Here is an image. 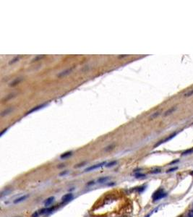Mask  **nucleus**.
Segmentation results:
<instances>
[{
    "label": "nucleus",
    "instance_id": "1",
    "mask_svg": "<svg viewBox=\"0 0 193 217\" xmlns=\"http://www.w3.org/2000/svg\"><path fill=\"white\" fill-rule=\"evenodd\" d=\"M165 196H166V193H164V191L162 189H159L153 195V200L154 201H158L161 198H164Z\"/></svg>",
    "mask_w": 193,
    "mask_h": 217
},
{
    "label": "nucleus",
    "instance_id": "2",
    "mask_svg": "<svg viewBox=\"0 0 193 217\" xmlns=\"http://www.w3.org/2000/svg\"><path fill=\"white\" fill-rule=\"evenodd\" d=\"M105 164H106V161H104V162H101V163H100V164H98L93 165V166H90V167H88V168L86 169H85V171H93V170H95V169L101 168V166H103L105 165Z\"/></svg>",
    "mask_w": 193,
    "mask_h": 217
},
{
    "label": "nucleus",
    "instance_id": "3",
    "mask_svg": "<svg viewBox=\"0 0 193 217\" xmlns=\"http://www.w3.org/2000/svg\"><path fill=\"white\" fill-rule=\"evenodd\" d=\"M177 133H173L172 135H170V136H169V137H168V138H166V139H164V140H163V141H160V142H159L158 143H157V144H156V145H155V146H154V148H155V147H156V146H160V144L163 143H166V142H167V141H170V140H171V139H172V138H174V136L177 135Z\"/></svg>",
    "mask_w": 193,
    "mask_h": 217
},
{
    "label": "nucleus",
    "instance_id": "4",
    "mask_svg": "<svg viewBox=\"0 0 193 217\" xmlns=\"http://www.w3.org/2000/svg\"><path fill=\"white\" fill-rule=\"evenodd\" d=\"M73 198V195L71 193H68V194H66L62 197V200L63 202H67V201H70V200H72V198Z\"/></svg>",
    "mask_w": 193,
    "mask_h": 217
},
{
    "label": "nucleus",
    "instance_id": "5",
    "mask_svg": "<svg viewBox=\"0 0 193 217\" xmlns=\"http://www.w3.org/2000/svg\"><path fill=\"white\" fill-rule=\"evenodd\" d=\"M45 106H46V103H44V104H41V105H39V106H36V107H35V108H32L30 111H29L27 113V114H31V113H33V111H38V110H39L40 108H42L43 107H44Z\"/></svg>",
    "mask_w": 193,
    "mask_h": 217
},
{
    "label": "nucleus",
    "instance_id": "6",
    "mask_svg": "<svg viewBox=\"0 0 193 217\" xmlns=\"http://www.w3.org/2000/svg\"><path fill=\"white\" fill-rule=\"evenodd\" d=\"M54 197H49V198H47L46 201H45V202H44V205L45 206H49V205H51V204L53 203V201H54Z\"/></svg>",
    "mask_w": 193,
    "mask_h": 217
},
{
    "label": "nucleus",
    "instance_id": "7",
    "mask_svg": "<svg viewBox=\"0 0 193 217\" xmlns=\"http://www.w3.org/2000/svg\"><path fill=\"white\" fill-rule=\"evenodd\" d=\"M27 195H23V196H22V197H20V198H17V199H16L15 201V204H17V203H20V202H22V201H23L24 200H25L26 198H27Z\"/></svg>",
    "mask_w": 193,
    "mask_h": 217
},
{
    "label": "nucleus",
    "instance_id": "8",
    "mask_svg": "<svg viewBox=\"0 0 193 217\" xmlns=\"http://www.w3.org/2000/svg\"><path fill=\"white\" fill-rule=\"evenodd\" d=\"M72 155V152H67V153H64V154L61 155V159H66L67 157H68V156H71Z\"/></svg>",
    "mask_w": 193,
    "mask_h": 217
},
{
    "label": "nucleus",
    "instance_id": "9",
    "mask_svg": "<svg viewBox=\"0 0 193 217\" xmlns=\"http://www.w3.org/2000/svg\"><path fill=\"white\" fill-rule=\"evenodd\" d=\"M193 153V149L192 148H191V149H188L186 151H185L182 154L183 155H186V154H190V153Z\"/></svg>",
    "mask_w": 193,
    "mask_h": 217
},
{
    "label": "nucleus",
    "instance_id": "10",
    "mask_svg": "<svg viewBox=\"0 0 193 217\" xmlns=\"http://www.w3.org/2000/svg\"><path fill=\"white\" fill-rule=\"evenodd\" d=\"M175 109H176V108H175V107H174V108H171L170 110H169V111H166V113H165V114H164V115H165V116H167L168 114H171V112H172V111H174V110H175Z\"/></svg>",
    "mask_w": 193,
    "mask_h": 217
},
{
    "label": "nucleus",
    "instance_id": "11",
    "mask_svg": "<svg viewBox=\"0 0 193 217\" xmlns=\"http://www.w3.org/2000/svg\"><path fill=\"white\" fill-rule=\"evenodd\" d=\"M117 164V161H112L111 163H109V164H108L107 165H106V166L107 167H109V166H113L114 165H115Z\"/></svg>",
    "mask_w": 193,
    "mask_h": 217
},
{
    "label": "nucleus",
    "instance_id": "12",
    "mask_svg": "<svg viewBox=\"0 0 193 217\" xmlns=\"http://www.w3.org/2000/svg\"><path fill=\"white\" fill-rule=\"evenodd\" d=\"M109 179L108 177H103V178H101V179H98V182H106V180H107V179Z\"/></svg>",
    "mask_w": 193,
    "mask_h": 217
},
{
    "label": "nucleus",
    "instance_id": "13",
    "mask_svg": "<svg viewBox=\"0 0 193 217\" xmlns=\"http://www.w3.org/2000/svg\"><path fill=\"white\" fill-rule=\"evenodd\" d=\"M193 95V91H190L189 93H186L185 94V96H190Z\"/></svg>",
    "mask_w": 193,
    "mask_h": 217
},
{
    "label": "nucleus",
    "instance_id": "14",
    "mask_svg": "<svg viewBox=\"0 0 193 217\" xmlns=\"http://www.w3.org/2000/svg\"><path fill=\"white\" fill-rule=\"evenodd\" d=\"M188 216L189 217H193V210H190L189 213H188Z\"/></svg>",
    "mask_w": 193,
    "mask_h": 217
},
{
    "label": "nucleus",
    "instance_id": "15",
    "mask_svg": "<svg viewBox=\"0 0 193 217\" xmlns=\"http://www.w3.org/2000/svg\"><path fill=\"white\" fill-rule=\"evenodd\" d=\"M176 169H177V167H174V168H172V169H169L168 171H167V172H171V171H175Z\"/></svg>",
    "mask_w": 193,
    "mask_h": 217
},
{
    "label": "nucleus",
    "instance_id": "16",
    "mask_svg": "<svg viewBox=\"0 0 193 217\" xmlns=\"http://www.w3.org/2000/svg\"><path fill=\"white\" fill-rule=\"evenodd\" d=\"M160 171V169H156V170H154V171H151V173L152 174H155V173H159Z\"/></svg>",
    "mask_w": 193,
    "mask_h": 217
},
{
    "label": "nucleus",
    "instance_id": "17",
    "mask_svg": "<svg viewBox=\"0 0 193 217\" xmlns=\"http://www.w3.org/2000/svg\"><path fill=\"white\" fill-rule=\"evenodd\" d=\"M145 177V174H137L136 177Z\"/></svg>",
    "mask_w": 193,
    "mask_h": 217
},
{
    "label": "nucleus",
    "instance_id": "18",
    "mask_svg": "<svg viewBox=\"0 0 193 217\" xmlns=\"http://www.w3.org/2000/svg\"><path fill=\"white\" fill-rule=\"evenodd\" d=\"M7 129H5V130H4V131H3L2 133V134H1V135L2 136V135H3V134H4V133L5 131H7Z\"/></svg>",
    "mask_w": 193,
    "mask_h": 217
},
{
    "label": "nucleus",
    "instance_id": "19",
    "mask_svg": "<svg viewBox=\"0 0 193 217\" xmlns=\"http://www.w3.org/2000/svg\"><path fill=\"white\" fill-rule=\"evenodd\" d=\"M149 216H150V214H149V215H148L147 216H145V217H149Z\"/></svg>",
    "mask_w": 193,
    "mask_h": 217
}]
</instances>
